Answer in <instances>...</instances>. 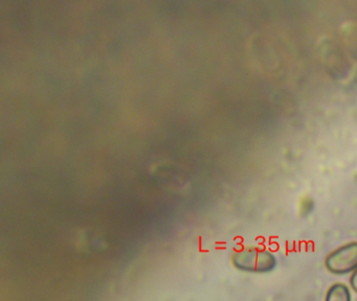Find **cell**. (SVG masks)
<instances>
[{
	"instance_id": "cell-1",
	"label": "cell",
	"mask_w": 357,
	"mask_h": 301,
	"mask_svg": "<svg viewBox=\"0 0 357 301\" xmlns=\"http://www.w3.org/2000/svg\"><path fill=\"white\" fill-rule=\"evenodd\" d=\"M233 265L238 270L250 273H268L277 265L275 255L261 247H246L234 253Z\"/></svg>"
},
{
	"instance_id": "cell-2",
	"label": "cell",
	"mask_w": 357,
	"mask_h": 301,
	"mask_svg": "<svg viewBox=\"0 0 357 301\" xmlns=\"http://www.w3.org/2000/svg\"><path fill=\"white\" fill-rule=\"evenodd\" d=\"M325 267L334 275H351L357 269V242H346L331 251L326 257Z\"/></svg>"
},
{
	"instance_id": "cell-3",
	"label": "cell",
	"mask_w": 357,
	"mask_h": 301,
	"mask_svg": "<svg viewBox=\"0 0 357 301\" xmlns=\"http://www.w3.org/2000/svg\"><path fill=\"white\" fill-rule=\"evenodd\" d=\"M324 301H352L350 286L342 282L331 284L326 293Z\"/></svg>"
},
{
	"instance_id": "cell-4",
	"label": "cell",
	"mask_w": 357,
	"mask_h": 301,
	"mask_svg": "<svg viewBox=\"0 0 357 301\" xmlns=\"http://www.w3.org/2000/svg\"><path fill=\"white\" fill-rule=\"evenodd\" d=\"M349 286H350L351 290L357 293V269L351 274L350 278H349Z\"/></svg>"
},
{
	"instance_id": "cell-5",
	"label": "cell",
	"mask_w": 357,
	"mask_h": 301,
	"mask_svg": "<svg viewBox=\"0 0 357 301\" xmlns=\"http://www.w3.org/2000/svg\"><path fill=\"white\" fill-rule=\"evenodd\" d=\"M301 204L305 205V206H302V205H301V211H304L305 213V208H307V213H308L309 211L312 210L313 205H314L313 204V201L308 198H305Z\"/></svg>"
}]
</instances>
